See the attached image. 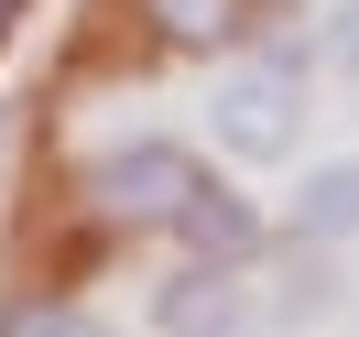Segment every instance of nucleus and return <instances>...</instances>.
I'll return each instance as SVG.
<instances>
[{
  "label": "nucleus",
  "instance_id": "nucleus-3",
  "mask_svg": "<svg viewBox=\"0 0 359 337\" xmlns=\"http://www.w3.org/2000/svg\"><path fill=\"white\" fill-rule=\"evenodd\" d=\"M250 326V283L229 261H175L153 283V337H240Z\"/></svg>",
  "mask_w": 359,
  "mask_h": 337
},
{
  "label": "nucleus",
  "instance_id": "nucleus-4",
  "mask_svg": "<svg viewBox=\"0 0 359 337\" xmlns=\"http://www.w3.org/2000/svg\"><path fill=\"white\" fill-rule=\"evenodd\" d=\"M163 240H175L185 261H229V272H250V250H262L272 228H262V207H250L240 185H218V174H196V196L175 207V228H163Z\"/></svg>",
  "mask_w": 359,
  "mask_h": 337
},
{
  "label": "nucleus",
  "instance_id": "nucleus-9",
  "mask_svg": "<svg viewBox=\"0 0 359 337\" xmlns=\"http://www.w3.org/2000/svg\"><path fill=\"white\" fill-rule=\"evenodd\" d=\"M11 11H22V0H0V22H11Z\"/></svg>",
  "mask_w": 359,
  "mask_h": 337
},
{
  "label": "nucleus",
  "instance_id": "nucleus-2",
  "mask_svg": "<svg viewBox=\"0 0 359 337\" xmlns=\"http://www.w3.org/2000/svg\"><path fill=\"white\" fill-rule=\"evenodd\" d=\"M196 174L207 163L185 153V142H120V153H98L88 174H76V196H88V218L98 228H175V207L196 196Z\"/></svg>",
  "mask_w": 359,
  "mask_h": 337
},
{
  "label": "nucleus",
  "instance_id": "nucleus-8",
  "mask_svg": "<svg viewBox=\"0 0 359 337\" xmlns=\"http://www.w3.org/2000/svg\"><path fill=\"white\" fill-rule=\"evenodd\" d=\"M316 66H337V76L359 88V0H337V11H327V33H316Z\"/></svg>",
  "mask_w": 359,
  "mask_h": 337
},
{
  "label": "nucleus",
  "instance_id": "nucleus-7",
  "mask_svg": "<svg viewBox=\"0 0 359 337\" xmlns=\"http://www.w3.org/2000/svg\"><path fill=\"white\" fill-rule=\"evenodd\" d=\"M0 337H109V326L66 294H22V305H0Z\"/></svg>",
  "mask_w": 359,
  "mask_h": 337
},
{
  "label": "nucleus",
  "instance_id": "nucleus-6",
  "mask_svg": "<svg viewBox=\"0 0 359 337\" xmlns=\"http://www.w3.org/2000/svg\"><path fill=\"white\" fill-rule=\"evenodd\" d=\"M283 228H294V250H337V240H359V153L305 163V185H294Z\"/></svg>",
  "mask_w": 359,
  "mask_h": 337
},
{
  "label": "nucleus",
  "instance_id": "nucleus-1",
  "mask_svg": "<svg viewBox=\"0 0 359 337\" xmlns=\"http://www.w3.org/2000/svg\"><path fill=\"white\" fill-rule=\"evenodd\" d=\"M305 76H316V44H294V33H262L250 55H229L207 88V142L229 163H294L305 153Z\"/></svg>",
  "mask_w": 359,
  "mask_h": 337
},
{
  "label": "nucleus",
  "instance_id": "nucleus-5",
  "mask_svg": "<svg viewBox=\"0 0 359 337\" xmlns=\"http://www.w3.org/2000/svg\"><path fill=\"white\" fill-rule=\"evenodd\" d=\"M142 22L175 55H250L262 22H272V0H142Z\"/></svg>",
  "mask_w": 359,
  "mask_h": 337
}]
</instances>
